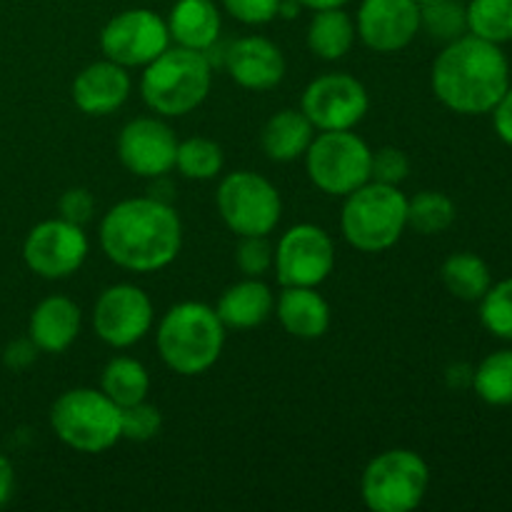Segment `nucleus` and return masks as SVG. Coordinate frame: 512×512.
Here are the masks:
<instances>
[{
    "label": "nucleus",
    "instance_id": "0eeeda50",
    "mask_svg": "<svg viewBox=\"0 0 512 512\" xmlns=\"http://www.w3.org/2000/svg\"><path fill=\"white\" fill-rule=\"evenodd\" d=\"M428 485V463L413 450L395 448L370 460L363 470L360 493L373 512H410L423 503Z\"/></svg>",
    "mask_w": 512,
    "mask_h": 512
},
{
    "label": "nucleus",
    "instance_id": "72a5a7b5",
    "mask_svg": "<svg viewBox=\"0 0 512 512\" xmlns=\"http://www.w3.org/2000/svg\"><path fill=\"white\" fill-rule=\"evenodd\" d=\"M275 248L270 245L268 235H240L235 248V265L245 278H263L273 268Z\"/></svg>",
    "mask_w": 512,
    "mask_h": 512
},
{
    "label": "nucleus",
    "instance_id": "9b49d317",
    "mask_svg": "<svg viewBox=\"0 0 512 512\" xmlns=\"http://www.w3.org/2000/svg\"><path fill=\"white\" fill-rule=\"evenodd\" d=\"M170 45L168 23L148 8L118 13L100 30V50L123 68H145Z\"/></svg>",
    "mask_w": 512,
    "mask_h": 512
},
{
    "label": "nucleus",
    "instance_id": "58836bf2",
    "mask_svg": "<svg viewBox=\"0 0 512 512\" xmlns=\"http://www.w3.org/2000/svg\"><path fill=\"white\" fill-rule=\"evenodd\" d=\"M490 113H493V125L498 138L512 148V88L505 90V95Z\"/></svg>",
    "mask_w": 512,
    "mask_h": 512
},
{
    "label": "nucleus",
    "instance_id": "b1692460",
    "mask_svg": "<svg viewBox=\"0 0 512 512\" xmlns=\"http://www.w3.org/2000/svg\"><path fill=\"white\" fill-rule=\"evenodd\" d=\"M355 35L358 30L353 18L343 8L315 10L308 25V48L323 60H340L350 53Z\"/></svg>",
    "mask_w": 512,
    "mask_h": 512
},
{
    "label": "nucleus",
    "instance_id": "ea45409f",
    "mask_svg": "<svg viewBox=\"0 0 512 512\" xmlns=\"http://www.w3.org/2000/svg\"><path fill=\"white\" fill-rule=\"evenodd\" d=\"M473 373L475 368H470L468 363H453L445 370V383L453 390H465L473 388Z\"/></svg>",
    "mask_w": 512,
    "mask_h": 512
},
{
    "label": "nucleus",
    "instance_id": "e433bc0d",
    "mask_svg": "<svg viewBox=\"0 0 512 512\" xmlns=\"http://www.w3.org/2000/svg\"><path fill=\"white\" fill-rule=\"evenodd\" d=\"M58 210H60V218L83 228L85 223H90V218H93L95 213V198L90 195V190L70 188L60 195Z\"/></svg>",
    "mask_w": 512,
    "mask_h": 512
},
{
    "label": "nucleus",
    "instance_id": "cd10ccee",
    "mask_svg": "<svg viewBox=\"0 0 512 512\" xmlns=\"http://www.w3.org/2000/svg\"><path fill=\"white\" fill-rule=\"evenodd\" d=\"M455 223V203L438 190H423L408 200V228L420 235H440Z\"/></svg>",
    "mask_w": 512,
    "mask_h": 512
},
{
    "label": "nucleus",
    "instance_id": "423d86ee",
    "mask_svg": "<svg viewBox=\"0 0 512 512\" xmlns=\"http://www.w3.org/2000/svg\"><path fill=\"white\" fill-rule=\"evenodd\" d=\"M50 428L68 448L98 455L113 448L120 435V408L93 388H75L60 395L50 408Z\"/></svg>",
    "mask_w": 512,
    "mask_h": 512
},
{
    "label": "nucleus",
    "instance_id": "a211bd4d",
    "mask_svg": "<svg viewBox=\"0 0 512 512\" xmlns=\"http://www.w3.org/2000/svg\"><path fill=\"white\" fill-rule=\"evenodd\" d=\"M130 88L133 83H130L128 68L105 58L85 65L75 75L73 103L85 115H110L128 100Z\"/></svg>",
    "mask_w": 512,
    "mask_h": 512
},
{
    "label": "nucleus",
    "instance_id": "79ce46f5",
    "mask_svg": "<svg viewBox=\"0 0 512 512\" xmlns=\"http://www.w3.org/2000/svg\"><path fill=\"white\" fill-rule=\"evenodd\" d=\"M153 188H150V198L160 200V203H168L173 205V198H175V188L170 185L168 175H160V178H153Z\"/></svg>",
    "mask_w": 512,
    "mask_h": 512
},
{
    "label": "nucleus",
    "instance_id": "6ab92c4d",
    "mask_svg": "<svg viewBox=\"0 0 512 512\" xmlns=\"http://www.w3.org/2000/svg\"><path fill=\"white\" fill-rule=\"evenodd\" d=\"M80 333V308L65 295H50L40 300L30 313L28 338L40 353H63Z\"/></svg>",
    "mask_w": 512,
    "mask_h": 512
},
{
    "label": "nucleus",
    "instance_id": "c756f323",
    "mask_svg": "<svg viewBox=\"0 0 512 512\" xmlns=\"http://www.w3.org/2000/svg\"><path fill=\"white\" fill-rule=\"evenodd\" d=\"M420 30L438 43H453L468 33V10L458 0H433L420 5Z\"/></svg>",
    "mask_w": 512,
    "mask_h": 512
},
{
    "label": "nucleus",
    "instance_id": "412c9836",
    "mask_svg": "<svg viewBox=\"0 0 512 512\" xmlns=\"http://www.w3.org/2000/svg\"><path fill=\"white\" fill-rule=\"evenodd\" d=\"M275 298L268 285L260 278H245L240 283L230 285L218 300V318L225 328L233 330H253L260 328L265 320L273 315Z\"/></svg>",
    "mask_w": 512,
    "mask_h": 512
},
{
    "label": "nucleus",
    "instance_id": "1a4fd4ad",
    "mask_svg": "<svg viewBox=\"0 0 512 512\" xmlns=\"http://www.w3.org/2000/svg\"><path fill=\"white\" fill-rule=\"evenodd\" d=\"M215 205L223 223L235 235H270L283 215L278 188L253 170L225 175L215 193Z\"/></svg>",
    "mask_w": 512,
    "mask_h": 512
},
{
    "label": "nucleus",
    "instance_id": "f8f14e48",
    "mask_svg": "<svg viewBox=\"0 0 512 512\" xmlns=\"http://www.w3.org/2000/svg\"><path fill=\"white\" fill-rule=\"evenodd\" d=\"M88 235L63 218L43 220L23 243L25 265L45 280H63L78 273L88 258Z\"/></svg>",
    "mask_w": 512,
    "mask_h": 512
},
{
    "label": "nucleus",
    "instance_id": "39448f33",
    "mask_svg": "<svg viewBox=\"0 0 512 512\" xmlns=\"http://www.w3.org/2000/svg\"><path fill=\"white\" fill-rule=\"evenodd\" d=\"M340 228L345 240L360 253H383L393 248L408 228V198L398 185L368 180L345 195Z\"/></svg>",
    "mask_w": 512,
    "mask_h": 512
},
{
    "label": "nucleus",
    "instance_id": "2f4dec72",
    "mask_svg": "<svg viewBox=\"0 0 512 512\" xmlns=\"http://www.w3.org/2000/svg\"><path fill=\"white\" fill-rule=\"evenodd\" d=\"M480 320L495 338L512 340V278L490 285L488 293L480 298Z\"/></svg>",
    "mask_w": 512,
    "mask_h": 512
},
{
    "label": "nucleus",
    "instance_id": "c03bdc74",
    "mask_svg": "<svg viewBox=\"0 0 512 512\" xmlns=\"http://www.w3.org/2000/svg\"><path fill=\"white\" fill-rule=\"evenodd\" d=\"M418 3H420V5H425V3H433V0H418Z\"/></svg>",
    "mask_w": 512,
    "mask_h": 512
},
{
    "label": "nucleus",
    "instance_id": "aec40b11",
    "mask_svg": "<svg viewBox=\"0 0 512 512\" xmlns=\"http://www.w3.org/2000/svg\"><path fill=\"white\" fill-rule=\"evenodd\" d=\"M275 315L293 338L318 340L330 328V305L315 288H283L275 300Z\"/></svg>",
    "mask_w": 512,
    "mask_h": 512
},
{
    "label": "nucleus",
    "instance_id": "ddd939ff",
    "mask_svg": "<svg viewBox=\"0 0 512 512\" xmlns=\"http://www.w3.org/2000/svg\"><path fill=\"white\" fill-rule=\"evenodd\" d=\"M93 328L110 348H130L153 328V303L138 285H110L93 305Z\"/></svg>",
    "mask_w": 512,
    "mask_h": 512
},
{
    "label": "nucleus",
    "instance_id": "bb28decb",
    "mask_svg": "<svg viewBox=\"0 0 512 512\" xmlns=\"http://www.w3.org/2000/svg\"><path fill=\"white\" fill-rule=\"evenodd\" d=\"M473 390L483 403L495 408L512 405V350H498L475 368Z\"/></svg>",
    "mask_w": 512,
    "mask_h": 512
},
{
    "label": "nucleus",
    "instance_id": "dca6fc26",
    "mask_svg": "<svg viewBox=\"0 0 512 512\" xmlns=\"http://www.w3.org/2000/svg\"><path fill=\"white\" fill-rule=\"evenodd\" d=\"M360 40L375 53L408 48L420 30L418 0H363L355 20Z\"/></svg>",
    "mask_w": 512,
    "mask_h": 512
},
{
    "label": "nucleus",
    "instance_id": "9d476101",
    "mask_svg": "<svg viewBox=\"0 0 512 512\" xmlns=\"http://www.w3.org/2000/svg\"><path fill=\"white\" fill-rule=\"evenodd\" d=\"M273 265L283 288H318L335 268L333 238L320 225H293L275 245Z\"/></svg>",
    "mask_w": 512,
    "mask_h": 512
},
{
    "label": "nucleus",
    "instance_id": "a19ab883",
    "mask_svg": "<svg viewBox=\"0 0 512 512\" xmlns=\"http://www.w3.org/2000/svg\"><path fill=\"white\" fill-rule=\"evenodd\" d=\"M15 488V473H13V465L5 455H0V508L10 500Z\"/></svg>",
    "mask_w": 512,
    "mask_h": 512
},
{
    "label": "nucleus",
    "instance_id": "a878e982",
    "mask_svg": "<svg viewBox=\"0 0 512 512\" xmlns=\"http://www.w3.org/2000/svg\"><path fill=\"white\" fill-rule=\"evenodd\" d=\"M440 278H443L445 288L460 300H475L483 298L493 285L490 278V268L480 255L475 253H453L440 268Z\"/></svg>",
    "mask_w": 512,
    "mask_h": 512
},
{
    "label": "nucleus",
    "instance_id": "f03ea898",
    "mask_svg": "<svg viewBox=\"0 0 512 512\" xmlns=\"http://www.w3.org/2000/svg\"><path fill=\"white\" fill-rule=\"evenodd\" d=\"M433 93L448 110L460 115H483L498 105L510 88V63L500 45L473 33L453 40L435 58Z\"/></svg>",
    "mask_w": 512,
    "mask_h": 512
},
{
    "label": "nucleus",
    "instance_id": "20e7f679",
    "mask_svg": "<svg viewBox=\"0 0 512 512\" xmlns=\"http://www.w3.org/2000/svg\"><path fill=\"white\" fill-rule=\"evenodd\" d=\"M213 65L203 50L168 45L153 63L143 68L140 95L153 113L163 118L188 115L208 98Z\"/></svg>",
    "mask_w": 512,
    "mask_h": 512
},
{
    "label": "nucleus",
    "instance_id": "473e14b6",
    "mask_svg": "<svg viewBox=\"0 0 512 512\" xmlns=\"http://www.w3.org/2000/svg\"><path fill=\"white\" fill-rule=\"evenodd\" d=\"M163 428V415L155 405L140 403L128 405V408H120V435L123 440H130V443H148Z\"/></svg>",
    "mask_w": 512,
    "mask_h": 512
},
{
    "label": "nucleus",
    "instance_id": "37998d69",
    "mask_svg": "<svg viewBox=\"0 0 512 512\" xmlns=\"http://www.w3.org/2000/svg\"><path fill=\"white\" fill-rule=\"evenodd\" d=\"M300 8H308V10H328V8H343L348 0H295Z\"/></svg>",
    "mask_w": 512,
    "mask_h": 512
},
{
    "label": "nucleus",
    "instance_id": "393cba45",
    "mask_svg": "<svg viewBox=\"0 0 512 512\" xmlns=\"http://www.w3.org/2000/svg\"><path fill=\"white\" fill-rule=\"evenodd\" d=\"M100 390L113 400L118 408H128V405L140 403L148 398L150 393V375L143 363L135 358H113L105 365L103 375H100Z\"/></svg>",
    "mask_w": 512,
    "mask_h": 512
},
{
    "label": "nucleus",
    "instance_id": "7c9ffc66",
    "mask_svg": "<svg viewBox=\"0 0 512 512\" xmlns=\"http://www.w3.org/2000/svg\"><path fill=\"white\" fill-rule=\"evenodd\" d=\"M223 148L210 138H188L178 143L175 168L190 180H213L223 170Z\"/></svg>",
    "mask_w": 512,
    "mask_h": 512
},
{
    "label": "nucleus",
    "instance_id": "c9c22d12",
    "mask_svg": "<svg viewBox=\"0 0 512 512\" xmlns=\"http://www.w3.org/2000/svg\"><path fill=\"white\" fill-rule=\"evenodd\" d=\"M235 20L245 25H265L278 18L280 0H220Z\"/></svg>",
    "mask_w": 512,
    "mask_h": 512
},
{
    "label": "nucleus",
    "instance_id": "4c0bfd02",
    "mask_svg": "<svg viewBox=\"0 0 512 512\" xmlns=\"http://www.w3.org/2000/svg\"><path fill=\"white\" fill-rule=\"evenodd\" d=\"M38 358V345L33 343L30 338H23V340H13V343L5 348V365H8L10 370H23L28 368L33 360Z\"/></svg>",
    "mask_w": 512,
    "mask_h": 512
},
{
    "label": "nucleus",
    "instance_id": "c85d7f7f",
    "mask_svg": "<svg viewBox=\"0 0 512 512\" xmlns=\"http://www.w3.org/2000/svg\"><path fill=\"white\" fill-rule=\"evenodd\" d=\"M468 33L503 45L512 40V0H470Z\"/></svg>",
    "mask_w": 512,
    "mask_h": 512
},
{
    "label": "nucleus",
    "instance_id": "4468645a",
    "mask_svg": "<svg viewBox=\"0 0 512 512\" xmlns=\"http://www.w3.org/2000/svg\"><path fill=\"white\" fill-rule=\"evenodd\" d=\"M370 98L365 85L348 73H325L305 88L300 110L315 130H353L365 118Z\"/></svg>",
    "mask_w": 512,
    "mask_h": 512
},
{
    "label": "nucleus",
    "instance_id": "6e6552de",
    "mask_svg": "<svg viewBox=\"0 0 512 512\" xmlns=\"http://www.w3.org/2000/svg\"><path fill=\"white\" fill-rule=\"evenodd\" d=\"M370 158L373 150L353 130H320L305 153V168L315 188L345 198L370 180Z\"/></svg>",
    "mask_w": 512,
    "mask_h": 512
},
{
    "label": "nucleus",
    "instance_id": "f704fd0d",
    "mask_svg": "<svg viewBox=\"0 0 512 512\" xmlns=\"http://www.w3.org/2000/svg\"><path fill=\"white\" fill-rule=\"evenodd\" d=\"M410 173L408 155L400 148H380L370 158V180L383 185H400Z\"/></svg>",
    "mask_w": 512,
    "mask_h": 512
},
{
    "label": "nucleus",
    "instance_id": "2eb2a0df",
    "mask_svg": "<svg viewBox=\"0 0 512 512\" xmlns=\"http://www.w3.org/2000/svg\"><path fill=\"white\" fill-rule=\"evenodd\" d=\"M178 143L173 128L160 118H135L120 130L118 158L140 178H160L175 168Z\"/></svg>",
    "mask_w": 512,
    "mask_h": 512
},
{
    "label": "nucleus",
    "instance_id": "7ed1b4c3",
    "mask_svg": "<svg viewBox=\"0 0 512 512\" xmlns=\"http://www.w3.org/2000/svg\"><path fill=\"white\" fill-rule=\"evenodd\" d=\"M155 345L173 373L193 378L218 363L225 345V325L215 308L205 303H178L163 315L155 333Z\"/></svg>",
    "mask_w": 512,
    "mask_h": 512
},
{
    "label": "nucleus",
    "instance_id": "f3484780",
    "mask_svg": "<svg viewBox=\"0 0 512 512\" xmlns=\"http://www.w3.org/2000/svg\"><path fill=\"white\" fill-rule=\"evenodd\" d=\"M230 78L248 90H270L285 78L283 50L263 35H245L225 53Z\"/></svg>",
    "mask_w": 512,
    "mask_h": 512
},
{
    "label": "nucleus",
    "instance_id": "4be33fe9",
    "mask_svg": "<svg viewBox=\"0 0 512 512\" xmlns=\"http://www.w3.org/2000/svg\"><path fill=\"white\" fill-rule=\"evenodd\" d=\"M168 33L175 45L208 53L220 35V10L213 0H178L168 15Z\"/></svg>",
    "mask_w": 512,
    "mask_h": 512
},
{
    "label": "nucleus",
    "instance_id": "f257e3e1",
    "mask_svg": "<svg viewBox=\"0 0 512 512\" xmlns=\"http://www.w3.org/2000/svg\"><path fill=\"white\" fill-rule=\"evenodd\" d=\"M100 248L110 263L130 273H158L183 248V223L173 205L155 198H128L100 220Z\"/></svg>",
    "mask_w": 512,
    "mask_h": 512
},
{
    "label": "nucleus",
    "instance_id": "5701e85b",
    "mask_svg": "<svg viewBox=\"0 0 512 512\" xmlns=\"http://www.w3.org/2000/svg\"><path fill=\"white\" fill-rule=\"evenodd\" d=\"M313 138L315 125L310 123L308 115L303 110L285 108L263 125L260 145H263V153L275 163H293V160L305 158Z\"/></svg>",
    "mask_w": 512,
    "mask_h": 512
}]
</instances>
